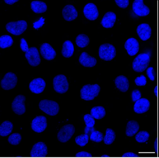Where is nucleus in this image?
<instances>
[{
	"label": "nucleus",
	"mask_w": 159,
	"mask_h": 158,
	"mask_svg": "<svg viewBox=\"0 0 159 158\" xmlns=\"http://www.w3.org/2000/svg\"><path fill=\"white\" fill-rule=\"evenodd\" d=\"M100 91V86L98 84H86L81 90V97L86 101L93 100L95 97L98 95Z\"/></svg>",
	"instance_id": "1"
},
{
	"label": "nucleus",
	"mask_w": 159,
	"mask_h": 158,
	"mask_svg": "<svg viewBox=\"0 0 159 158\" xmlns=\"http://www.w3.org/2000/svg\"><path fill=\"white\" fill-rule=\"evenodd\" d=\"M150 62V57L148 54H140L133 61V70L137 72H143L148 66Z\"/></svg>",
	"instance_id": "2"
},
{
	"label": "nucleus",
	"mask_w": 159,
	"mask_h": 158,
	"mask_svg": "<svg viewBox=\"0 0 159 158\" xmlns=\"http://www.w3.org/2000/svg\"><path fill=\"white\" fill-rule=\"evenodd\" d=\"M98 53L99 57L102 60L111 61L116 56V49L112 44L105 43L99 47Z\"/></svg>",
	"instance_id": "3"
},
{
	"label": "nucleus",
	"mask_w": 159,
	"mask_h": 158,
	"mask_svg": "<svg viewBox=\"0 0 159 158\" xmlns=\"http://www.w3.org/2000/svg\"><path fill=\"white\" fill-rule=\"evenodd\" d=\"M27 23L25 20L8 23L6 28L9 33L15 36H19L23 34L27 29Z\"/></svg>",
	"instance_id": "4"
},
{
	"label": "nucleus",
	"mask_w": 159,
	"mask_h": 158,
	"mask_svg": "<svg viewBox=\"0 0 159 158\" xmlns=\"http://www.w3.org/2000/svg\"><path fill=\"white\" fill-rule=\"evenodd\" d=\"M39 106L42 111L50 116H55L59 112V105L56 102L52 100H42L40 102Z\"/></svg>",
	"instance_id": "5"
},
{
	"label": "nucleus",
	"mask_w": 159,
	"mask_h": 158,
	"mask_svg": "<svg viewBox=\"0 0 159 158\" xmlns=\"http://www.w3.org/2000/svg\"><path fill=\"white\" fill-rule=\"evenodd\" d=\"M54 89L58 93L64 94L69 89V83L66 77L64 75L56 76L53 79Z\"/></svg>",
	"instance_id": "6"
},
{
	"label": "nucleus",
	"mask_w": 159,
	"mask_h": 158,
	"mask_svg": "<svg viewBox=\"0 0 159 158\" xmlns=\"http://www.w3.org/2000/svg\"><path fill=\"white\" fill-rule=\"evenodd\" d=\"M75 132L74 125L66 124L63 126L57 134V139L62 143H66L71 138Z\"/></svg>",
	"instance_id": "7"
},
{
	"label": "nucleus",
	"mask_w": 159,
	"mask_h": 158,
	"mask_svg": "<svg viewBox=\"0 0 159 158\" xmlns=\"http://www.w3.org/2000/svg\"><path fill=\"white\" fill-rule=\"evenodd\" d=\"M25 97L23 95L17 96L14 99L12 103V109L16 114L21 115L25 112Z\"/></svg>",
	"instance_id": "8"
},
{
	"label": "nucleus",
	"mask_w": 159,
	"mask_h": 158,
	"mask_svg": "<svg viewBox=\"0 0 159 158\" xmlns=\"http://www.w3.org/2000/svg\"><path fill=\"white\" fill-rule=\"evenodd\" d=\"M17 80V77L15 73L11 72H8L2 80L1 84L2 89L5 90H10L14 89L16 86Z\"/></svg>",
	"instance_id": "9"
},
{
	"label": "nucleus",
	"mask_w": 159,
	"mask_h": 158,
	"mask_svg": "<svg viewBox=\"0 0 159 158\" xmlns=\"http://www.w3.org/2000/svg\"><path fill=\"white\" fill-rule=\"evenodd\" d=\"M26 58L29 64L32 66L36 67L39 65L41 63L40 57L38 49L36 47L29 48L28 51L25 54Z\"/></svg>",
	"instance_id": "10"
},
{
	"label": "nucleus",
	"mask_w": 159,
	"mask_h": 158,
	"mask_svg": "<svg viewBox=\"0 0 159 158\" xmlns=\"http://www.w3.org/2000/svg\"><path fill=\"white\" fill-rule=\"evenodd\" d=\"M47 126V119L43 116H37L31 123V128L36 133L43 132Z\"/></svg>",
	"instance_id": "11"
},
{
	"label": "nucleus",
	"mask_w": 159,
	"mask_h": 158,
	"mask_svg": "<svg viewBox=\"0 0 159 158\" xmlns=\"http://www.w3.org/2000/svg\"><path fill=\"white\" fill-rule=\"evenodd\" d=\"M133 10L139 16H146L149 15L150 10L144 4L143 0H135L133 3Z\"/></svg>",
	"instance_id": "12"
},
{
	"label": "nucleus",
	"mask_w": 159,
	"mask_h": 158,
	"mask_svg": "<svg viewBox=\"0 0 159 158\" xmlns=\"http://www.w3.org/2000/svg\"><path fill=\"white\" fill-rule=\"evenodd\" d=\"M48 153L47 147L45 143L39 142L33 146L30 152L31 157H45Z\"/></svg>",
	"instance_id": "13"
},
{
	"label": "nucleus",
	"mask_w": 159,
	"mask_h": 158,
	"mask_svg": "<svg viewBox=\"0 0 159 158\" xmlns=\"http://www.w3.org/2000/svg\"><path fill=\"white\" fill-rule=\"evenodd\" d=\"M83 12L84 16L90 21L96 20L99 16L97 7L93 3L86 4L84 8Z\"/></svg>",
	"instance_id": "14"
},
{
	"label": "nucleus",
	"mask_w": 159,
	"mask_h": 158,
	"mask_svg": "<svg viewBox=\"0 0 159 158\" xmlns=\"http://www.w3.org/2000/svg\"><path fill=\"white\" fill-rule=\"evenodd\" d=\"M40 52L43 58L49 61L53 60L57 55L56 51L48 43H44L41 45Z\"/></svg>",
	"instance_id": "15"
},
{
	"label": "nucleus",
	"mask_w": 159,
	"mask_h": 158,
	"mask_svg": "<svg viewBox=\"0 0 159 158\" xmlns=\"http://www.w3.org/2000/svg\"><path fill=\"white\" fill-rule=\"evenodd\" d=\"M46 87V83L42 78L33 79L30 84L29 88L32 93L39 94L43 92Z\"/></svg>",
	"instance_id": "16"
},
{
	"label": "nucleus",
	"mask_w": 159,
	"mask_h": 158,
	"mask_svg": "<svg viewBox=\"0 0 159 158\" xmlns=\"http://www.w3.org/2000/svg\"><path fill=\"white\" fill-rule=\"evenodd\" d=\"M124 47L130 56L135 55L139 51V43L137 40L134 38L127 39L125 43Z\"/></svg>",
	"instance_id": "17"
},
{
	"label": "nucleus",
	"mask_w": 159,
	"mask_h": 158,
	"mask_svg": "<svg viewBox=\"0 0 159 158\" xmlns=\"http://www.w3.org/2000/svg\"><path fill=\"white\" fill-rule=\"evenodd\" d=\"M150 106L149 101L147 98H140L135 102L134 105V110L137 114H142L149 110Z\"/></svg>",
	"instance_id": "18"
},
{
	"label": "nucleus",
	"mask_w": 159,
	"mask_h": 158,
	"mask_svg": "<svg viewBox=\"0 0 159 158\" xmlns=\"http://www.w3.org/2000/svg\"><path fill=\"white\" fill-rule=\"evenodd\" d=\"M137 32L140 39L145 41L150 38L152 29L149 25L147 24H142L138 26Z\"/></svg>",
	"instance_id": "19"
},
{
	"label": "nucleus",
	"mask_w": 159,
	"mask_h": 158,
	"mask_svg": "<svg viewBox=\"0 0 159 158\" xmlns=\"http://www.w3.org/2000/svg\"><path fill=\"white\" fill-rule=\"evenodd\" d=\"M62 15L65 20L70 22L77 18L78 13L73 5H67L63 9Z\"/></svg>",
	"instance_id": "20"
},
{
	"label": "nucleus",
	"mask_w": 159,
	"mask_h": 158,
	"mask_svg": "<svg viewBox=\"0 0 159 158\" xmlns=\"http://www.w3.org/2000/svg\"><path fill=\"white\" fill-rule=\"evenodd\" d=\"M79 62L81 65L85 67H93L97 64L96 59L90 56L86 52H83L80 56Z\"/></svg>",
	"instance_id": "21"
},
{
	"label": "nucleus",
	"mask_w": 159,
	"mask_h": 158,
	"mask_svg": "<svg viewBox=\"0 0 159 158\" xmlns=\"http://www.w3.org/2000/svg\"><path fill=\"white\" fill-rule=\"evenodd\" d=\"M116 21V15L114 12H108L102 18L101 24L105 28H111Z\"/></svg>",
	"instance_id": "22"
},
{
	"label": "nucleus",
	"mask_w": 159,
	"mask_h": 158,
	"mask_svg": "<svg viewBox=\"0 0 159 158\" xmlns=\"http://www.w3.org/2000/svg\"><path fill=\"white\" fill-rule=\"evenodd\" d=\"M114 82L116 87L121 92L125 93L129 89V80L125 76L123 75L118 76L115 79Z\"/></svg>",
	"instance_id": "23"
},
{
	"label": "nucleus",
	"mask_w": 159,
	"mask_h": 158,
	"mask_svg": "<svg viewBox=\"0 0 159 158\" xmlns=\"http://www.w3.org/2000/svg\"><path fill=\"white\" fill-rule=\"evenodd\" d=\"M139 128V124L136 121H129L126 125L125 134L127 136L133 137L138 132Z\"/></svg>",
	"instance_id": "24"
},
{
	"label": "nucleus",
	"mask_w": 159,
	"mask_h": 158,
	"mask_svg": "<svg viewBox=\"0 0 159 158\" xmlns=\"http://www.w3.org/2000/svg\"><path fill=\"white\" fill-rule=\"evenodd\" d=\"M31 10L37 14H41L45 12L47 10V6L45 2L39 1H35L30 4Z\"/></svg>",
	"instance_id": "25"
},
{
	"label": "nucleus",
	"mask_w": 159,
	"mask_h": 158,
	"mask_svg": "<svg viewBox=\"0 0 159 158\" xmlns=\"http://www.w3.org/2000/svg\"><path fill=\"white\" fill-rule=\"evenodd\" d=\"M74 48L73 43L69 40L66 41L63 44L62 55L66 58H69L74 53Z\"/></svg>",
	"instance_id": "26"
},
{
	"label": "nucleus",
	"mask_w": 159,
	"mask_h": 158,
	"mask_svg": "<svg viewBox=\"0 0 159 158\" xmlns=\"http://www.w3.org/2000/svg\"><path fill=\"white\" fill-rule=\"evenodd\" d=\"M13 129V124L9 121H5L0 126V135L2 137L7 136L11 133Z\"/></svg>",
	"instance_id": "27"
},
{
	"label": "nucleus",
	"mask_w": 159,
	"mask_h": 158,
	"mask_svg": "<svg viewBox=\"0 0 159 158\" xmlns=\"http://www.w3.org/2000/svg\"><path fill=\"white\" fill-rule=\"evenodd\" d=\"M91 114L94 119L100 120L105 117L106 115L105 109L103 106H98L93 107L91 111Z\"/></svg>",
	"instance_id": "28"
},
{
	"label": "nucleus",
	"mask_w": 159,
	"mask_h": 158,
	"mask_svg": "<svg viewBox=\"0 0 159 158\" xmlns=\"http://www.w3.org/2000/svg\"><path fill=\"white\" fill-rule=\"evenodd\" d=\"M12 38L9 35H3L0 38V47L5 49L11 47L13 44Z\"/></svg>",
	"instance_id": "29"
},
{
	"label": "nucleus",
	"mask_w": 159,
	"mask_h": 158,
	"mask_svg": "<svg viewBox=\"0 0 159 158\" xmlns=\"http://www.w3.org/2000/svg\"><path fill=\"white\" fill-rule=\"evenodd\" d=\"M76 43L80 48H84L90 43V39L87 35L80 34L76 38Z\"/></svg>",
	"instance_id": "30"
},
{
	"label": "nucleus",
	"mask_w": 159,
	"mask_h": 158,
	"mask_svg": "<svg viewBox=\"0 0 159 158\" xmlns=\"http://www.w3.org/2000/svg\"><path fill=\"white\" fill-rule=\"evenodd\" d=\"M116 138L115 132L110 128H107L106 131V134L104 138V143L106 145H111L112 144Z\"/></svg>",
	"instance_id": "31"
},
{
	"label": "nucleus",
	"mask_w": 159,
	"mask_h": 158,
	"mask_svg": "<svg viewBox=\"0 0 159 158\" xmlns=\"http://www.w3.org/2000/svg\"><path fill=\"white\" fill-rule=\"evenodd\" d=\"M149 136V133L147 131H140L135 136V139L138 143H145L148 140Z\"/></svg>",
	"instance_id": "32"
},
{
	"label": "nucleus",
	"mask_w": 159,
	"mask_h": 158,
	"mask_svg": "<svg viewBox=\"0 0 159 158\" xmlns=\"http://www.w3.org/2000/svg\"><path fill=\"white\" fill-rule=\"evenodd\" d=\"M89 136L88 135L82 134L78 136L75 138V142L79 146L83 147L85 146L89 141Z\"/></svg>",
	"instance_id": "33"
},
{
	"label": "nucleus",
	"mask_w": 159,
	"mask_h": 158,
	"mask_svg": "<svg viewBox=\"0 0 159 158\" xmlns=\"http://www.w3.org/2000/svg\"><path fill=\"white\" fill-rule=\"evenodd\" d=\"M22 140V137L18 133H15L10 136L8 138V141L12 145H18Z\"/></svg>",
	"instance_id": "34"
},
{
	"label": "nucleus",
	"mask_w": 159,
	"mask_h": 158,
	"mask_svg": "<svg viewBox=\"0 0 159 158\" xmlns=\"http://www.w3.org/2000/svg\"><path fill=\"white\" fill-rule=\"evenodd\" d=\"M90 139L94 142L99 143L104 140L103 134L98 131H94L90 136Z\"/></svg>",
	"instance_id": "35"
},
{
	"label": "nucleus",
	"mask_w": 159,
	"mask_h": 158,
	"mask_svg": "<svg viewBox=\"0 0 159 158\" xmlns=\"http://www.w3.org/2000/svg\"><path fill=\"white\" fill-rule=\"evenodd\" d=\"M84 120L86 126L88 127H94L95 121L94 118L92 116L91 114H87L84 115Z\"/></svg>",
	"instance_id": "36"
},
{
	"label": "nucleus",
	"mask_w": 159,
	"mask_h": 158,
	"mask_svg": "<svg viewBox=\"0 0 159 158\" xmlns=\"http://www.w3.org/2000/svg\"><path fill=\"white\" fill-rule=\"evenodd\" d=\"M135 83L137 86H145L147 84V79L144 75L137 77L134 80Z\"/></svg>",
	"instance_id": "37"
},
{
	"label": "nucleus",
	"mask_w": 159,
	"mask_h": 158,
	"mask_svg": "<svg viewBox=\"0 0 159 158\" xmlns=\"http://www.w3.org/2000/svg\"><path fill=\"white\" fill-rule=\"evenodd\" d=\"M132 101L133 102H136L137 100L140 99L141 97V93L140 91L137 89L134 90L132 92V95H131Z\"/></svg>",
	"instance_id": "38"
},
{
	"label": "nucleus",
	"mask_w": 159,
	"mask_h": 158,
	"mask_svg": "<svg viewBox=\"0 0 159 158\" xmlns=\"http://www.w3.org/2000/svg\"><path fill=\"white\" fill-rule=\"evenodd\" d=\"M115 2L116 4L122 9H125L129 5L128 0H115Z\"/></svg>",
	"instance_id": "39"
},
{
	"label": "nucleus",
	"mask_w": 159,
	"mask_h": 158,
	"mask_svg": "<svg viewBox=\"0 0 159 158\" xmlns=\"http://www.w3.org/2000/svg\"><path fill=\"white\" fill-rule=\"evenodd\" d=\"M20 48L23 52L25 53L27 52L29 49L26 40L24 38H22L20 40Z\"/></svg>",
	"instance_id": "40"
},
{
	"label": "nucleus",
	"mask_w": 159,
	"mask_h": 158,
	"mask_svg": "<svg viewBox=\"0 0 159 158\" xmlns=\"http://www.w3.org/2000/svg\"><path fill=\"white\" fill-rule=\"evenodd\" d=\"M147 74L148 75L149 79L151 81H153L155 80V73L154 69L153 67L148 68L147 70Z\"/></svg>",
	"instance_id": "41"
},
{
	"label": "nucleus",
	"mask_w": 159,
	"mask_h": 158,
	"mask_svg": "<svg viewBox=\"0 0 159 158\" xmlns=\"http://www.w3.org/2000/svg\"><path fill=\"white\" fill-rule=\"evenodd\" d=\"M76 157H92V155L91 153L89 152H86V151H81V152H78L76 155Z\"/></svg>",
	"instance_id": "42"
},
{
	"label": "nucleus",
	"mask_w": 159,
	"mask_h": 158,
	"mask_svg": "<svg viewBox=\"0 0 159 158\" xmlns=\"http://www.w3.org/2000/svg\"><path fill=\"white\" fill-rule=\"evenodd\" d=\"M44 19H43V17H41L38 22L34 23V27L36 29H38L39 28H40L44 24Z\"/></svg>",
	"instance_id": "43"
},
{
	"label": "nucleus",
	"mask_w": 159,
	"mask_h": 158,
	"mask_svg": "<svg viewBox=\"0 0 159 158\" xmlns=\"http://www.w3.org/2000/svg\"><path fill=\"white\" fill-rule=\"evenodd\" d=\"M94 131L95 129L94 127H88V126H86L84 129V133L88 135V136H91V134Z\"/></svg>",
	"instance_id": "44"
},
{
	"label": "nucleus",
	"mask_w": 159,
	"mask_h": 158,
	"mask_svg": "<svg viewBox=\"0 0 159 158\" xmlns=\"http://www.w3.org/2000/svg\"><path fill=\"white\" fill-rule=\"evenodd\" d=\"M122 157H139V156L135 153H133V152H128L124 153L123 155L122 156Z\"/></svg>",
	"instance_id": "45"
},
{
	"label": "nucleus",
	"mask_w": 159,
	"mask_h": 158,
	"mask_svg": "<svg viewBox=\"0 0 159 158\" xmlns=\"http://www.w3.org/2000/svg\"><path fill=\"white\" fill-rule=\"evenodd\" d=\"M4 1L6 4L11 5L16 2H18L19 1L18 0H4Z\"/></svg>",
	"instance_id": "46"
},
{
	"label": "nucleus",
	"mask_w": 159,
	"mask_h": 158,
	"mask_svg": "<svg viewBox=\"0 0 159 158\" xmlns=\"http://www.w3.org/2000/svg\"><path fill=\"white\" fill-rule=\"evenodd\" d=\"M157 139H156L155 140V142H154V148H155L156 152H157Z\"/></svg>",
	"instance_id": "47"
},
{
	"label": "nucleus",
	"mask_w": 159,
	"mask_h": 158,
	"mask_svg": "<svg viewBox=\"0 0 159 158\" xmlns=\"http://www.w3.org/2000/svg\"><path fill=\"white\" fill-rule=\"evenodd\" d=\"M154 93H155V95L156 97H157V94H158V91H157V86H156L155 88H154Z\"/></svg>",
	"instance_id": "48"
},
{
	"label": "nucleus",
	"mask_w": 159,
	"mask_h": 158,
	"mask_svg": "<svg viewBox=\"0 0 159 158\" xmlns=\"http://www.w3.org/2000/svg\"><path fill=\"white\" fill-rule=\"evenodd\" d=\"M101 157H109V156H108V155H102V156H101Z\"/></svg>",
	"instance_id": "49"
}]
</instances>
